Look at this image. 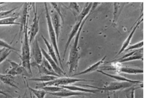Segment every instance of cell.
<instances>
[{
    "label": "cell",
    "instance_id": "1",
    "mask_svg": "<svg viewBox=\"0 0 146 98\" xmlns=\"http://www.w3.org/2000/svg\"><path fill=\"white\" fill-rule=\"evenodd\" d=\"M97 4H98V3H93L91 12L89 13L88 15L85 18V19L83 20L82 23H81L80 28L75 36V39H74V41L73 42V45L71 46V47L70 48L69 60L67 63L69 65V75L71 74L73 72H76V71L77 70V68H78V64H79V60L80 58L79 50H78V44H79L81 32V31L82 30V28H83L86 21L87 20V19L90 15L92 11L97 6Z\"/></svg>",
    "mask_w": 146,
    "mask_h": 98
},
{
    "label": "cell",
    "instance_id": "16",
    "mask_svg": "<svg viewBox=\"0 0 146 98\" xmlns=\"http://www.w3.org/2000/svg\"><path fill=\"white\" fill-rule=\"evenodd\" d=\"M97 71L100 73L101 74H103L104 75L107 76L108 77H110L115 79L116 81H118L119 82H130V83H133V84H136V85L143 84L142 82H141L140 81L129 79H127L125 77H124V76L119 75H114V74H108V73H106L104 72L103 71L100 70H97Z\"/></svg>",
    "mask_w": 146,
    "mask_h": 98
},
{
    "label": "cell",
    "instance_id": "24",
    "mask_svg": "<svg viewBox=\"0 0 146 98\" xmlns=\"http://www.w3.org/2000/svg\"><path fill=\"white\" fill-rule=\"evenodd\" d=\"M24 81L26 83V87L27 89L29 90V91H31L32 93L35 95V96L37 97V98H45V97L46 95V92L45 91L42 90V89H34L33 87H30L29 85L28 82L27 81V79L26 77H24Z\"/></svg>",
    "mask_w": 146,
    "mask_h": 98
},
{
    "label": "cell",
    "instance_id": "21",
    "mask_svg": "<svg viewBox=\"0 0 146 98\" xmlns=\"http://www.w3.org/2000/svg\"><path fill=\"white\" fill-rule=\"evenodd\" d=\"M93 3H86L84 8H83L80 14L76 18V21L82 22L85 18L88 15L89 13L91 12Z\"/></svg>",
    "mask_w": 146,
    "mask_h": 98
},
{
    "label": "cell",
    "instance_id": "26",
    "mask_svg": "<svg viewBox=\"0 0 146 98\" xmlns=\"http://www.w3.org/2000/svg\"><path fill=\"white\" fill-rule=\"evenodd\" d=\"M18 18V17H12L5 19H0V26H12L18 25L20 26L19 23H17L15 21Z\"/></svg>",
    "mask_w": 146,
    "mask_h": 98
},
{
    "label": "cell",
    "instance_id": "41",
    "mask_svg": "<svg viewBox=\"0 0 146 98\" xmlns=\"http://www.w3.org/2000/svg\"><path fill=\"white\" fill-rule=\"evenodd\" d=\"M3 7H0V12L2 11H3Z\"/></svg>",
    "mask_w": 146,
    "mask_h": 98
},
{
    "label": "cell",
    "instance_id": "36",
    "mask_svg": "<svg viewBox=\"0 0 146 98\" xmlns=\"http://www.w3.org/2000/svg\"><path fill=\"white\" fill-rule=\"evenodd\" d=\"M40 64V65H42L44 67H45V68H47V69H48V70H50V71H52V72H54V70H53V69L52 68V66H50V63H48V62L47 60H46V59H45L44 57H43L42 61L41 63Z\"/></svg>",
    "mask_w": 146,
    "mask_h": 98
},
{
    "label": "cell",
    "instance_id": "3",
    "mask_svg": "<svg viewBox=\"0 0 146 98\" xmlns=\"http://www.w3.org/2000/svg\"><path fill=\"white\" fill-rule=\"evenodd\" d=\"M44 7H45V15H46L47 24V27H48V34H49V37L50 38V42L52 43V45L54 47L55 53L56 54L58 60L59 62V64L60 65L62 69L63 70V65L62 63L61 58L60 56V52H59L58 48V42H57V39H56L55 32L53 27L52 24L50 11H49L48 8L47 4L46 3H44Z\"/></svg>",
    "mask_w": 146,
    "mask_h": 98
},
{
    "label": "cell",
    "instance_id": "28",
    "mask_svg": "<svg viewBox=\"0 0 146 98\" xmlns=\"http://www.w3.org/2000/svg\"><path fill=\"white\" fill-rule=\"evenodd\" d=\"M135 85H133L132 87H128L127 89H125V90L123 91L125 95L126 98H135V90L137 89L141 88V87H135Z\"/></svg>",
    "mask_w": 146,
    "mask_h": 98
},
{
    "label": "cell",
    "instance_id": "34",
    "mask_svg": "<svg viewBox=\"0 0 146 98\" xmlns=\"http://www.w3.org/2000/svg\"><path fill=\"white\" fill-rule=\"evenodd\" d=\"M50 4L52 5V6L53 7V10H54L56 12L58 13V15H60V18L62 20V23L64 21L63 20V17H62V15L61 12V9H60V5H58V3H50Z\"/></svg>",
    "mask_w": 146,
    "mask_h": 98
},
{
    "label": "cell",
    "instance_id": "12",
    "mask_svg": "<svg viewBox=\"0 0 146 98\" xmlns=\"http://www.w3.org/2000/svg\"><path fill=\"white\" fill-rule=\"evenodd\" d=\"M41 48V50L42 52V55L46 59V60L48 62L50 66H52V68L53 69L54 72H55L58 75L60 76H63L64 75H66V73L62 69L59 65L55 63V62L53 60V59L49 55V54L46 52L45 49Z\"/></svg>",
    "mask_w": 146,
    "mask_h": 98
},
{
    "label": "cell",
    "instance_id": "32",
    "mask_svg": "<svg viewBox=\"0 0 146 98\" xmlns=\"http://www.w3.org/2000/svg\"><path fill=\"white\" fill-rule=\"evenodd\" d=\"M18 8H15L14 9H11L10 10H7V11H2L0 12V19H5L8 18L12 17H11L13 13H14V12L15 11V10Z\"/></svg>",
    "mask_w": 146,
    "mask_h": 98
},
{
    "label": "cell",
    "instance_id": "38",
    "mask_svg": "<svg viewBox=\"0 0 146 98\" xmlns=\"http://www.w3.org/2000/svg\"><path fill=\"white\" fill-rule=\"evenodd\" d=\"M0 94L3 95H4V96H5V97H8V95H7V94L5 92H4L3 91H2V90H1V89H0Z\"/></svg>",
    "mask_w": 146,
    "mask_h": 98
},
{
    "label": "cell",
    "instance_id": "15",
    "mask_svg": "<svg viewBox=\"0 0 146 98\" xmlns=\"http://www.w3.org/2000/svg\"><path fill=\"white\" fill-rule=\"evenodd\" d=\"M143 60V48H141L140 49H137L135 53L131 56L127 57L126 58H124L120 60H114L111 62H109L107 63H122L130 62L132 60Z\"/></svg>",
    "mask_w": 146,
    "mask_h": 98
},
{
    "label": "cell",
    "instance_id": "40",
    "mask_svg": "<svg viewBox=\"0 0 146 98\" xmlns=\"http://www.w3.org/2000/svg\"><path fill=\"white\" fill-rule=\"evenodd\" d=\"M29 95H30V98H33V93L31 92V91H29Z\"/></svg>",
    "mask_w": 146,
    "mask_h": 98
},
{
    "label": "cell",
    "instance_id": "9",
    "mask_svg": "<svg viewBox=\"0 0 146 98\" xmlns=\"http://www.w3.org/2000/svg\"><path fill=\"white\" fill-rule=\"evenodd\" d=\"M29 3H25L23 5L22 13L21 15L20 19V26L19 30V39L21 37V34H23V31L27 26L28 25V21H29Z\"/></svg>",
    "mask_w": 146,
    "mask_h": 98
},
{
    "label": "cell",
    "instance_id": "44",
    "mask_svg": "<svg viewBox=\"0 0 146 98\" xmlns=\"http://www.w3.org/2000/svg\"><path fill=\"white\" fill-rule=\"evenodd\" d=\"M80 98H85V96H82V97Z\"/></svg>",
    "mask_w": 146,
    "mask_h": 98
},
{
    "label": "cell",
    "instance_id": "19",
    "mask_svg": "<svg viewBox=\"0 0 146 98\" xmlns=\"http://www.w3.org/2000/svg\"><path fill=\"white\" fill-rule=\"evenodd\" d=\"M82 23V22H81V21H76V24L73 26V28H72V29L70 34L69 37V38H68L67 42H66L65 47H64V54H63V58L64 59L65 58L66 53V51L68 50V47L69 46L70 44L72 41V39H73L74 37H75V36H76V35L77 34L78 30H79V28H80L81 24Z\"/></svg>",
    "mask_w": 146,
    "mask_h": 98
},
{
    "label": "cell",
    "instance_id": "10",
    "mask_svg": "<svg viewBox=\"0 0 146 98\" xmlns=\"http://www.w3.org/2000/svg\"><path fill=\"white\" fill-rule=\"evenodd\" d=\"M50 14L52 24L55 32L57 42H58L61 30L62 20L60 15H58V13L55 11L53 9L52 10L50 13Z\"/></svg>",
    "mask_w": 146,
    "mask_h": 98
},
{
    "label": "cell",
    "instance_id": "4",
    "mask_svg": "<svg viewBox=\"0 0 146 98\" xmlns=\"http://www.w3.org/2000/svg\"><path fill=\"white\" fill-rule=\"evenodd\" d=\"M80 81H86V82H96L93 80H88V79H77V78H72V77H58L56 79H54L51 81H49L45 83H39L37 84L36 88L41 89L42 87L46 86H66L72 84L80 82Z\"/></svg>",
    "mask_w": 146,
    "mask_h": 98
},
{
    "label": "cell",
    "instance_id": "13",
    "mask_svg": "<svg viewBox=\"0 0 146 98\" xmlns=\"http://www.w3.org/2000/svg\"><path fill=\"white\" fill-rule=\"evenodd\" d=\"M47 93L61 98H67V97H73V96H88L89 95L91 94V93H85V92H75V91L69 90L65 89L60 92H55V93Z\"/></svg>",
    "mask_w": 146,
    "mask_h": 98
},
{
    "label": "cell",
    "instance_id": "6",
    "mask_svg": "<svg viewBox=\"0 0 146 98\" xmlns=\"http://www.w3.org/2000/svg\"><path fill=\"white\" fill-rule=\"evenodd\" d=\"M119 65L116 66H104L101 68L102 71H114L117 73H124L129 74H143V70L142 68H131L127 66H122L121 63H117Z\"/></svg>",
    "mask_w": 146,
    "mask_h": 98
},
{
    "label": "cell",
    "instance_id": "29",
    "mask_svg": "<svg viewBox=\"0 0 146 98\" xmlns=\"http://www.w3.org/2000/svg\"><path fill=\"white\" fill-rule=\"evenodd\" d=\"M69 9H70V10H71L72 11L73 15H74V17H76V18L80 13V7L78 5V3H76V2H71V3H70Z\"/></svg>",
    "mask_w": 146,
    "mask_h": 98
},
{
    "label": "cell",
    "instance_id": "31",
    "mask_svg": "<svg viewBox=\"0 0 146 98\" xmlns=\"http://www.w3.org/2000/svg\"><path fill=\"white\" fill-rule=\"evenodd\" d=\"M11 49L2 48L0 49V64L7 59L8 56L11 53Z\"/></svg>",
    "mask_w": 146,
    "mask_h": 98
},
{
    "label": "cell",
    "instance_id": "23",
    "mask_svg": "<svg viewBox=\"0 0 146 98\" xmlns=\"http://www.w3.org/2000/svg\"><path fill=\"white\" fill-rule=\"evenodd\" d=\"M41 37H42V38L44 42V43H45V44L46 45V47L48 49V54L53 59V60L55 62V63L58 64V65H59V62H58V57H57V55H56V54L55 53V51L54 50L53 46H52V44H50L49 42H48V40L46 39V38L45 37H44V36L42 35Z\"/></svg>",
    "mask_w": 146,
    "mask_h": 98
},
{
    "label": "cell",
    "instance_id": "11",
    "mask_svg": "<svg viewBox=\"0 0 146 98\" xmlns=\"http://www.w3.org/2000/svg\"><path fill=\"white\" fill-rule=\"evenodd\" d=\"M142 17H143V14L141 15V16L139 18V19L137 20V21H136V23H135L133 29L131 30V32L130 33V34H129L128 37H127V39H125V40L123 42L122 45L121 46V49L119 50L118 54H117L116 57L119 56V55L121 53H123V52L124 51V50L126 49L127 47L129 45V44H130V43L131 42V39H132V38L133 35H134L135 31H136V30L137 29V28H138L140 24L143 21V18H142Z\"/></svg>",
    "mask_w": 146,
    "mask_h": 98
},
{
    "label": "cell",
    "instance_id": "22",
    "mask_svg": "<svg viewBox=\"0 0 146 98\" xmlns=\"http://www.w3.org/2000/svg\"><path fill=\"white\" fill-rule=\"evenodd\" d=\"M0 81L4 84L19 89V87L15 84L14 76L9 75L6 74H0Z\"/></svg>",
    "mask_w": 146,
    "mask_h": 98
},
{
    "label": "cell",
    "instance_id": "42",
    "mask_svg": "<svg viewBox=\"0 0 146 98\" xmlns=\"http://www.w3.org/2000/svg\"><path fill=\"white\" fill-rule=\"evenodd\" d=\"M107 93H108V98H111L110 96V94H109V92L107 91Z\"/></svg>",
    "mask_w": 146,
    "mask_h": 98
},
{
    "label": "cell",
    "instance_id": "2",
    "mask_svg": "<svg viewBox=\"0 0 146 98\" xmlns=\"http://www.w3.org/2000/svg\"><path fill=\"white\" fill-rule=\"evenodd\" d=\"M23 38L22 39V47L21 54L20 55L21 60L22 66L26 69L27 71L32 75L31 66V49H30V42L28 33V25L26 26L23 31Z\"/></svg>",
    "mask_w": 146,
    "mask_h": 98
},
{
    "label": "cell",
    "instance_id": "20",
    "mask_svg": "<svg viewBox=\"0 0 146 98\" xmlns=\"http://www.w3.org/2000/svg\"><path fill=\"white\" fill-rule=\"evenodd\" d=\"M127 4L126 3H114L113 7H114V11H113V24H116L119 15L123 10V8L125 5Z\"/></svg>",
    "mask_w": 146,
    "mask_h": 98
},
{
    "label": "cell",
    "instance_id": "45",
    "mask_svg": "<svg viewBox=\"0 0 146 98\" xmlns=\"http://www.w3.org/2000/svg\"><path fill=\"white\" fill-rule=\"evenodd\" d=\"M21 98V97H20V96H19V97H17V98Z\"/></svg>",
    "mask_w": 146,
    "mask_h": 98
},
{
    "label": "cell",
    "instance_id": "8",
    "mask_svg": "<svg viewBox=\"0 0 146 98\" xmlns=\"http://www.w3.org/2000/svg\"><path fill=\"white\" fill-rule=\"evenodd\" d=\"M35 4L36 3H33L34 17L33 20V23L31 25L30 31H29V32H28L30 44L32 43V42L35 40L37 34L38 33L39 30V22L40 16H38L37 6L36 5H35Z\"/></svg>",
    "mask_w": 146,
    "mask_h": 98
},
{
    "label": "cell",
    "instance_id": "7",
    "mask_svg": "<svg viewBox=\"0 0 146 98\" xmlns=\"http://www.w3.org/2000/svg\"><path fill=\"white\" fill-rule=\"evenodd\" d=\"M8 62L10 64L11 68L5 71V74L9 75L15 76L16 75H22L24 77H30L31 75L22 66V65L17 63L13 60H8Z\"/></svg>",
    "mask_w": 146,
    "mask_h": 98
},
{
    "label": "cell",
    "instance_id": "43",
    "mask_svg": "<svg viewBox=\"0 0 146 98\" xmlns=\"http://www.w3.org/2000/svg\"><path fill=\"white\" fill-rule=\"evenodd\" d=\"M3 4H4V3H3V2H0V5Z\"/></svg>",
    "mask_w": 146,
    "mask_h": 98
},
{
    "label": "cell",
    "instance_id": "33",
    "mask_svg": "<svg viewBox=\"0 0 146 98\" xmlns=\"http://www.w3.org/2000/svg\"><path fill=\"white\" fill-rule=\"evenodd\" d=\"M143 41L142 40L141 42H139L138 43L134 44L133 45L129 46L127 47L126 49L124 50V52H128L131 50H137V49H140L141 48H143Z\"/></svg>",
    "mask_w": 146,
    "mask_h": 98
},
{
    "label": "cell",
    "instance_id": "30",
    "mask_svg": "<svg viewBox=\"0 0 146 98\" xmlns=\"http://www.w3.org/2000/svg\"><path fill=\"white\" fill-rule=\"evenodd\" d=\"M42 90L45 91L47 93H55L58 92L63 90L64 89L61 87H57V86H46V87H42L41 88Z\"/></svg>",
    "mask_w": 146,
    "mask_h": 98
},
{
    "label": "cell",
    "instance_id": "27",
    "mask_svg": "<svg viewBox=\"0 0 146 98\" xmlns=\"http://www.w3.org/2000/svg\"><path fill=\"white\" fill-rule=\"evenodd\" d=\"M58 77L53 75H42L39 77H36V78H31L29 79V81H37V82H42V83L47 82L49 81H53L54 79H56Z\"/></svg>",
    "mask_w": 146,
    "mask_h": 98
},
{
    "label": "cell",
    "instance_id": "37",
    "mask_svg": "<svg viewBox=\"0 0 146 98\" xmlns=\"http://www.w3.org/2000/svg\"><path fill=\"white\" fill-rule=\"evenodd\" d=\"M27 91H28V89H27H27H26V91H25V93H24V94H23V97H21V98H29V97H28Z\"/></svg>",
    "mask_w": 146,
    "mask_h": 98
},
{
    "label": "cell",
    "instance_id": "17",
    "mask_svg": "<svg viewBox=\"0 0 146 98\" xmlns=\"http://www.w3.org/2000/svg\"><path fill=\"white\" fill-rule=\"evenodd\" d=\"M61 87L67 89L69 90L75 91V92H85V93H94L96 94L97 93L99 92L100 90L97 89H86L83 87L78 86L77 85H66V86H61Z\"/></svg>",
    "mask_w": 146,
    "mask_h": 98
},
{
    "label": "cell",
    "instance_id": "35",
    "mask_svg": "<svg viewBox=\"0 0 146 98\" xmlns=\"http://www.w3.org/2000/svg\"><path fill=\"white\" fill-rule=\"evenodd\" d=\"M0 47L8 48V49H11L12 50L18 51L17 49H15V48H14L13 47H12L10 44H9L7 42H4V40H3L2 39H0Z\"/></svg>",
    "mask_w": 146,
    "mask_h": 98
},
{
    "label": "cell",
    "instance_id": "14",
    "mask_svg": "<svg viewBox=\"0 0 146 98\" xmlns=\"http://www.w3.org/2000/svg\"><path fill=\"white\" fill-rule=\"evenodd\" d=\"M32 42V53L35 60V63L40 64L43 58L41 48L39 45L37 39L35 38V40Z\"/></svg>",
    "mask_w": 146,
    "mask_h": 98
},
{
    "label": "cell",
    "instance_id": "46",
    "mask_svg": "<svg viewBox=\"0 0 146 98\" xmlns=\"http://www.w3.org/2000/svg\"><path fill=\"white\" fill-rule=\"evenodd\" d=\"M60 98V97H57V98Z\"/></svg>",
    "mask_w": 146,
    "mask_h": 98
},
{
    "label": "cell",
    "instance_id": "25",
    "mask_svg": "<svg viewBox=\"0 0 146 98\" xmlns=\"http://www.w3.org/2000/svg\"><path fill=\"white\" fill-rule=\"evenodd\" d=\"M31 66H35L38 68V70L39 73L40 74L42 75H53L57 76V77H60V76L58 75L55 72H53L50 71L48 69L45 68L42 65L40 64H37L36 63H31Z\"/></svg>",
    "mask_w": 146,
    "mask_h": 98
},
{
    "label": "cell",
    "instance_id": "18",
    "mask_svg": "<svg viewBox=\"0 0 146 98\" xmlns=\"http://www.w3.org/2000/svg\"><path fill=\"white\" fill-rule=\"evenodd\" d=\"M106 57V56L105 55L100 60L97 62L96 63L92 64V65H91L90 66H89V68H86L84 71H82V72H79L78 73H76L72 75V76H75L81 75H84L88 73H90L91 72H94L96 70H98V69L100 68V66L102 64H103L104 60H105V58Z\"/></svg>",
    "mask_w": 146,
    "mask_h": 98
},
{
    "label": "cell",
    "instance_id": "39",
    "mask_svg": "<svg viewBox=\"0 0 146 98\" xmlns=\"http://www.w3.org/2000/svg\"><path fill=\"white\" fill-rule=\"evenodd\" d=\"M113 98H119V94L115 92L113 94Z\"/></svg>",
    "mask_w": 146,
    "mask_h": 98
},
{
    "label": "cell",
    "instance_id": "5",
    "mask_svg": "<svg viewBox=\"0 0 146 98\" xmlns=\"http://www.w3.org/2000/svg\"><path fill=\"white\" fill-rule=\"evenodd\" d=\"M80 85L81 87H90L94 89H97L100 91H116L119 90L121 89H125L128 87H132L133 85H137L133 83H130L127 82H113L108 84V85H105L103 87H100L92 86L90 85Z\"/></svg>",
    "mask_w": 146,
    "mask_h": 98
}]
</instances>
